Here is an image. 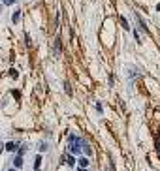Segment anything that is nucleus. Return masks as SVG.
<instances>
[{
	"instance_id": "0eeeda50",
	"label": "nucleus",
	"mask_w": 160,
	"mask_h": 171,
	"mask_svg": "<svg viewBox=\"0 0 160 171\" xmlns=\"http://www.w3.org/2000/svg\"><path fill=\"white\" fill-rule=\"evenodd\" d=\"M19 17H21V13L15 11V13H13V23H19Z\"/></svg>"
},
{
	"instance_id": "1a4fd4ad",
	"label": "nucleus",
	"mask_w": 160,
	"mask_h": 171,
	"mask_svg": "<svg viewBox=\"0 0 160 171\" xmlns=\"http://www.w3.org/2000/svg\"><path fill=\"white\" fill-rule=\"evenodd\" d=\"M15 0H4V4H13Z\"/></svg>"
},
{
	"instance_id": "9b49d317",
	"label": "nucleus",
	"mask_w": 160,
	"mask_h": 171,
	"mask_svg": "<svg viewBox=\"0 0 160 171\" xmlns=\"http://www.w3.org/2000/svg\"><path fill=\"white\" fill-rule=\"evenodd\" d=\"M79 171H85V169H83V167H81V169H79Z\"/></svg>"
},
{
	"instance_id": "f8f14e48",
	"label": "nucleus",
	"mask_w": 160,
	"mask_h": 171,
	"mask_svg": "<svg viewBox=\"0 0 160 171\" xmlns=\"http://www.w3.org/2000/svg\"><path fill=\"white\" fill-rule=\"evenodd\" d=\"M0 150H2V145H0Z\"/></svg>"
},
{
	"instance_id": "4468645a",
	"label": "nucleus",
	"mask_w": 160,
	"mask_h": 171,
	"mask_svg": "<svg viewBox=\"0 0 160 171\" xmlns=\"http://www.w3.org/2000/svg\"><path fill=\"white\" fill-rule=\"evenodd\" d=\"M36 171H40V169H36Z\"/></svg>"
},
{
	"instance_id": "7ed1b4c3",
	"label": "nucleus",
	"mask_w": 160,
	"mask_h": 171,
	"mask_svg": "<svg viewBox=\"0 0 160 171\" xmlns=\"http://www.w3.org/2000/svg\"><path fill=\"white\" fill-rule=\"evenodd\" d=\"M13 164H15V167H21V166H23V156H17L13 160Z\"/></svg>"
},
{
	"instance_id": "20e7f679",
	"label": "nucleus",
	"mask_w": 160,
	"mask_h": 171,
	"mask_svg": "<svg viewBox=\"0 0 160 171\" xmlns=\"http://www.w3.org/2000/svg\"><path fill=\"white\" fill-rule=\"evenodd\" d=\"M15 149H17V143H13V141L6 145V150H15Z\"/></svg>"
},
{
	"instance_id": "9d476101",
	"label": "nucleus",
	"mask_w": 160,
	"mask_h": 171,
	"mask_svg": "<svg viewBox=\"0 0 160 171\" xmlns=\"http://www.w3.org/2000/svg\"><path fill=\"white\" fill-rule=\"evenodd\" d=\"M156 9H158V11H160V4H158V6H156Z\"/></svg>"
},
{
	"instance_id": "6e6552de",
	"label": "nucleus",
	"mask_w": 160,
	"mask_h": 171,
	"mask_svg": "<svg viewBox=\"0 0 160 171\" xmlns=\"http://www.w3.org/2000/svg\"><path fill=\"white\" fill-rule=\"evenodd\" d=\"M121 25H123V28H128V23H126V19H121Z\"/></svg>"
},
{
	"instance_id": "f03ea898",
	"label": "nucleus",
	"mask_w": 160,
	"mask_h": 171,
	"mask_svg": "<svg viewBox=\"0 0 160 171\" xmlns=\"http://www.w3.org/2000/svg\"><path fill=\"white\" fill-rule=\"evenodd\" d=\"M79 166H81L83 169H85V167L89 166V158H79Z\"/></svg>"
},
{
	"instance_id": "f257e3e1",
	"label": "nucleus",
	"mask_w": 160,
	"mask_h": 171,
	"mask_svg": "<svg viewBox=\"0 0 160 171\" xmlns=\"http://www.w3.org/2000/svg\"><path fill=\"white\" fill-rule=\"evenodd\" d=\"M64 162L68 164V166H75V160H73V156H70V154H68L66 158H64Z\"/></svg>"
},
{
	"instance_id": "ddd939ff",
	"label": "nucleus",
	"mask_w": 160,
	"mask_h": 171,
	"mask_svg": "<svg viewBox=\"0 0 160 171\" xmlns=\"http://www.w3.org/2000/svg\"><path fill=\"white\" fill-rule=\"evenodd\" d=\"M9 171H15V169H9Z\"/></svg>"
},
{
	"instance_id": "39448f33",
	"label": "nucleus",
	"mask_w": 160,
	"mask_h": 171,
	"mask_svg": "<svg viewBox=\"0 0 160 171\" xmlns=\"http://www.w3.org/2000/svg\"><path fill=\"white\" fill-rule=\"evenodd\" d=\"M60 53V40L57 38V41H55V55H59Z\"/></svg>"
},
{
	"instance_id": "423d86ee",
	"label": "nucleus",
	"mask_w": 160,
	"mask_h": 171,
	"mask_svg": "<svg viewBox=\"0 0 160 171\" xmlns=\"http://www.w3.org/2000/svg\"><path fill=\"white\" fill-rule=\"evenodd\" d=\"M40 164H41V156H36V160H34V167L40 169Z\"/></svg>"
}]
</instances>
